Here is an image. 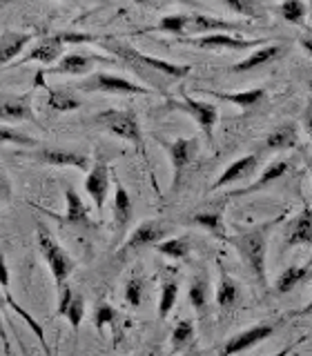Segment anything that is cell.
<instances>
[{"label":"cell","mask_w":312,"mask_h":356,"mask_svg":"<svg viewBox=\"0 0 312 356\" xmlns=\"http://www.w3.org/2000/svg\"><path fill=\"white\" fill-rule=\"evenodd\" d=\"M281 220H283V216H279L276 220H267L259 227H252L248 232L239 234V236L228 238V243L234 245V250L239 252V256L245 261V265L250 267L252 274L256 276V281H259L263 287H267L265 254H267V241H270V229H274Z\"/></svg>","instance_id":"6da1fadb"},{"label":"cell","mask_w":312,"mask_h":356,"mask_svg":"<svg viewBox=\"0 0 312 356\" xmlns=\"http://www.w3.org/2000/svg\"><path fill=\"white\" fill-rule=\"evenodd\" d=\"M98 44H103V47H107L109 51H114L118 58L130 63L132 67H136L139 74H143V70H148V72L170 76V78H185L189 72H192V67L189 65H176V63H167L161 58H152V56H145L139 49H134V47H130V44H123V42L98 40Z\"/></svg>","instance_id":"7a4b0ae2"},{"label":"cell","mask_w":312,"mask_h":356,"mask_svg":"<svg viewBox=\"0 0 312 356\" xmlns=\"http://www.w3.org/2000/svg\"><path fill=\"white\" fill-rule=\"evenodd\" d=\"M94 120H96V125L103 127L105 131L132 143L134 147H136V152L141 154L143 161L148 159V156H145L143 129H141L136 111H132V109H105V111H100V114H96Z\"/></svg>","instance_id":"3957f363"},{"label":"cell","mask_w":312,"mask_h":356,"mask_svg":"<svg viewBox=\"0 0 312 356\" xmlns=\"http://www.w3.org/2000/svg\"><path fill=\"white\" fill-rule=\"evenodd\" d=\"M98 36L92 33H76V31H61V33H52V36H42L40 42H36L33 47L22 56L16 65H25V63H42L45 67L54 65L61 58L65 44H83V42H98Z\"/></svg>","instance_id":"277c9868"},{"label":"cell","mask_w":312,"mask_h":356,"mask_svg":"<svg viewBox=\"0 0 312 356\" xmlns=\"http://www.w3.org/2000/svg\"><path fill=\"white\" fill-rule=\"evenodd\" d=\"M36 238H38V248H40L42 259H45V263H47L49 272L54 276V283H56V287L61 289L67 283L70 274L74 272L72 256L61 248L58 241H56L49 234V229L42 227L40 222H38V227H36Z\"/></svg>","instance_id":"5b68a950"},{"label":"cell","mask_w":312,"mask_h":356,"mask_svg":"<svg viewBox=\"0 0 312 356\" xmlns=\"http://www.w3.org/2000/svg\"><path fill=\"white\" fill-rule=\"evenodd\" d=\"M76 89H81V92L116 94V96H150V94H154V89H150V87H143L134 81H127V78H123V76L105 74V72L89 74L87 78H83V81L76 85Z\"/></svg>","instance_id":"8992f818"},{"label":"cell","mask_w":312,"mask_h":356,"mask_svg":"<svg viewBox=\"0 0 312 356\" xmlns=\"http://www.w3.org/2000/svg\"><path fill=\"white\" fill-rule=\"evenodd\" d=\"M185 44H194L201 49H230V51H252L256 47L267 42V38H241L232 36L228 31H217V33H203L196 38H178Z\"/></svg>","instance_id":"52a82bcc"},{"label":"cell","mask_w":312,"mask_h":356,"mask_svg":"<svg viewBox=\"0 0 312 356\" xmlns=\"http://www.w3.org/2000/svg\"><path fill=\"white\" fill-rule=\"evenodd\" d=\"M167 105L172 109H178V111H185L194 118L196 125L203 129L208 143H212V136H214V125L219 120V107L212 105V103H205V100H196V98H181V100H174L170 98L167 100Z\"/></svg>","instance_id":"ba28073f"},{"label":"cell","mask_w":312,"mask_h":356,"mask_svg":"<svg viewBox=\"0 0 312 356\" xmlns=\"http://www.w3.org/2000/svg\"><path fill=\"white\" fill-rule=\"evenodd\" d=\"M165 234H167V225L163 220H156V218L143 220L141 225L130 234L127 241L118 248V259H127L132 252H139L143 248H154L156 243L165 238Z\"/></svg>","instance_id":"9c48e42d"},{"label":"cell","mask_w":312,"mask_h":356,"mask_svg":"<svg viewBox=\"0 0 312 356\" xmlns=\"http://www.w3.org/2000/svg\"><path fill=\"white\" fill-rule=\"evenodd\" d=\"M167 156H170L172 170H174V183L172 192H178V187L183 183V176L189 170V165L194 163L198 154V140L196 138H174L172 143H163Z\"/></svg>","instance_id":"30bf717a"},{"label":"cell","mask_w":312,"mask_h":356,"mask_svg":"<svg viewBox=\"0 0 312 356\" xmlns=\"http://www.w3.org/2000/svg\"><path fill=\"white\" fill-rule=\"evenodd\" d=\"M96 63H114V60L105 58V56H98V54L72 51V54H65L58 63L49 65L47 70H42V72L45 74H65V76H87L94 70Z\"/></svg>","instance_id":"8fae6325"},{"label":"cell","mask_w":312,"mask_h":356,"mask_svg":"<svg viewBox=\"0 0 312 356\" xmlns=\"http://www.w3.org/2000/svg\"><path fill=\"white\" fill-rule=\"evenodd\" d=\"M85 192L92 198V203L96 205L98 211L105 207L107 192H109V163L103 154L94 161V167L89 170L85 178Z\"/></svg>","instance_id":"7c38bea8"},{"label":"cell","mask_w":312,"mask_h":356,"mask_svg":"<svg viewBox=\"0 0 312 356\" xmlns=\"http://www.w3.org/2000/svg\"><path fill=\"white\" fill-rule=\"evenodd\" d=\"M274 325L272 323H259V325H254V327H248V330H243L239 334H234L232 339H228V343L223 345V354L230 356V354H239V352H245V350H250L254 348V345H259L263 343L265 339H270L272 334H274Z\"/></svg>","instance_id":"4fadbf2b"},{"label":"cell","mask_w":312,"mask_h":356,"mask_svg":"<svg viewBox=\"0 0 312 356\" xmlns=\"http://www.w3.org/2000/svg\"><path fill=\"white\" fill-rule=\"evenodd\" d=\"M0 287L5 289L7 305H9L11 309H14L22 321L27 323L29 330H31L33 334H36V339L40 341V345L45 348V352L52 354V352H49V348H47V337H45L42 325H40V323L29 314V312H27L25 307H20V305H18V303H16V298H14V294H11V289H9V267H7V261H5V254H3V252H0Z\"/></svg>","instance_id":"5bb4252c"},{"label":"cell","mask_w":312,"mask_h":356,"mask_svg":"<svg viewBox=\"0 0 312 356\" xmlns=\"http://www.w3.org/2000/svg\"><path fill=\"white\" fill-rule=\"evenodd\" d=\"M33 161L54 165V167H74V170L85 172L89 167V159L85 154H78L72 149H61V147H40L29 154Z\"/></svg>","instance_id":"9a60e30c"},{"label":"cell","mask_w":312,"mask_h":356,"mask_svg":"<svg viewBox=\"0 0 312 356\" xmlns=\"http://www.w3.org/2000/svg\"><path fill=\"white\" fill-rule=\"evenodd\" d=\"M42 87L47 92V107H52L54 111H61V114H67V111H76L78 107L83 105V100L78 98L72 89H65V87H52L45 83V72L40 70L33 78V89Z\"/></svg>","instance_id":"2e32d148"},{"label":"cell","mask_w":312,"mask_h":356,"mask_svg":"<svg viewBox=\"0 0 312 356\" xmlns=\"http://www.w3.org/2000/svg\"><path fill=\"white\" fill-rule=\"evenodd\" d=\"M259 170V159H256L254 154L250 156H241L239 161H234L226 172H221V176L217 178L214 183H212V192H217V189L226 187V185H232V183H239V181H248V178L254 176V172Z\"/></svg>","instance_id":"e0dca14e"},{"label":"cell","mask_w":312,"mask_h":356,"mask_svg":"<svg viewBox=\"0 0 312 356\" xmlns=\"http://www.w3.org/2000/svg\"><path fill=\"white\" fill-rule=\"evenodd\" d=\"M286 54V47L283 44H261V47H256V49H252L248 56H245L243 60H239V63H234L232 67H230V72L232 74H243V72H252V70H256V67H263V65H267V63H272V60H276V58H281V56Z\"/></svg>","instance_id":"ac0fdd59"},{"label":"cell","mask_w":312,"mask_h":356,"mask_svg":"<svg viewBox=\"0 0 312 356\" xmlns=\"http://www.w3.org/2000/svg\"><path fill=\"white\" fill-rule=\"evenodd\" d=\"M288 248H299V245H312V207H304L299 214L290 220L283 232Z\"/></svg>","instance_id":"d6986e66"},{"label":"cell","mask_w":312,"mask_h":356,"mask_svg":"<svg viewBox=\"0 0 312 356\" xmlns=\"http://www.w3.org/2000/svg\"><path fill=\"white\" fill-rule=\"evenodd\" d=\"M0 120L5 122H20V120H29L33 122L31 109V92L25 96H11V98H0Z\"/></svg>","instance_id":"ffe728a7"},{"label":"cell","mask_w":312,"mask_h":356,"mask_svg":"<svg viewBox=\"0 0 312 356\" xmlns=\"http://www.w3.org/2000/svg\"><path fill=\"white\" fill-rule=\"evenodd\" d=\"M217 31L234 33V31H241V25H237V22H228V20L217 18V16L189 14L185 33H198V36H203V33H217Z\"/></svg>","instance_id":"44dd1931"},{"label":"cell","mask_w":312,"mask_h":356,"mask_svg":"<svg viewBox=\"0 0 312 356\" xmlns=\"http://www.w3.org/2000/svg\"><path fill=\"white\" fill-rule=\"evenodd\" d=\"M203 92L219 98V100H226V103L237 105L243 111H250L254 107H259L263 103V98H265V89L263 87L245 89V92H217V89H203Z\"/></svg>","instance_id":"7402d4cb"},{"label":"cell","mask_w":312,"mask_h":356,"mask_svg":"<svg viewBox=\"0 0 312 356\" xmlns=\"http://www.w3.org/2000/svg\"><path fill=\"white\" fill-rule=\"evenodd\" d=\"M297 143H299V127L292 120H286L265 136V149L267 152H286V149L297 147Z\"/></svg>","instance_id":"603a6c76"},{"label":"cell","mask_w":312,"mask_h":356,"mask_svg":"<svg viewBox=\"0 0 312 356\" xmlns=\"http://www.w3.org/2000/svg\"><path fill=\"white\" fill-rule=\"evenodd\" d=\"M111 211H114L116 238H120L123 234L127 232L130 222L134 218V203H132V198L127 194V189L123 187L118 181H116V196H114V207H111Z\"/></svg>","instance_id":"cb8c5ba5"},{"label":"cell","mask_w":312,"mask_h":356,"mask_svg":"<svg viewBox=\"0 0 312 356\" xmlns=\"http://www.w3.org/2000/svg\"><path fill=\"white\" fill-rule=\"evenodd\" d=\"M65 200H67V209H65L63 222H67V225H78V227L92 225V220H89V209L83 203V198L76 194L74 187L65 189Z\"/></svg>","instance_id":"d4e9b609"},{"label":"cell","mask_w":312,"mask_h":356,"mask_svg":"<svg viewBox=\"0 0 312 356\" xmlns=\"http://www.w3.org/2000/svg\"><path fill=\"white\" fill-rule=\"evenodd\" d=\"M223 205H226V203H223V200H221L219 205L210 207V209L194 211L192 222H194V225L205 227V229L212 234V236L228 241V236H226V222H223Z\"/></svg>","instance_id":"484cf974"},{"label":"cell","mask_w":312,"mask_h":356,"mask_svg":"<svg viewBox=\"0 0 312 356\" xmlns=\"http://www.w3.org/2000/svg\"><path fill=\"white\" fill-rule=\"evenodd\" d=\"M31 31H5L0 36V65H7L31 42Z\"/></svg>","instance_id":"4316f807"},{"label":"cell","mask_w":312,"mask_h":356,"mask_svg":"<svg viewBox=\"0 0 312 356\" xmlns=\"http://www.w3.org/2000/svg\"><path fill=\"white\" fill-rule=\"evenodd\" d=\"M288 161H274V163H270L263 170V174L259 176V181H254L252 185H248V187H241V189H237V192H230L228 194V198H234V196H243V194H252V192H259V189H263V187H267V185H272V183H276L279 178H283L286 176V172H288Z\"/></svg>","instance_id":"83f0119b"},{"label":"cell","mask_w":312,"mask_h":356,"mask_svg":"<svg viewBox=\"0 0 312 356\" xmlns=\"http://www.w3.org/2000/svg\"><path fill=\"white\" fill-rule=\"evenodd\" d=\"M308 272H310V265H290V267H286V270L276 278V285H274L276 292L279 294L292 292L297 285L304 283V278L308 276Z\"/></svg>","instance_id":"f1b7e54d"},{"label":"cell","mask_w":312,"mask_h":356,"mask_svg":"<svg viewBox=\"0 0 312 356\" xmlns=\"http://www.w3.org/2000/svg\"><path fill=\"white\" fill-rule=\"evenodd\" d=\"M239 296H241V292H239L237 281H232L230 276L223 274L219 285H217V305L221 309H232L239 303Z\"/></svg>","instance_id":"f546056e"},{"label":"cell","mask_w":312,"mask_h":356,"mask_svg":"<svg viewBox=\"0 0 312 356\" xmlns=\"http://www.w3.org/2000/svg\"><path fill=\"white\" fill-rule=\"evenodd\" d=\"M221 3L243 18H252V20L267 18V11L263 9V5L259 3V0H221Z\"/></svg>","instance_id":"4dcf8cb0"},{"label":"cell","mask_w":312,"mask_h":356,"mask_svg":"<svg viewBox=\"0 0 312 356\" xmlns=\"http://www.w3.org/2000/svg\"><path fill=\"white\" fill-rule=\"evenodd\" d=\"M276 11L286 22H290V25H304V20L308 16V7L304 0H283V3L276 7Z\"/></svg>","instance_id":"1f68e13d"},{"label":"cell","mask_w":312,"mask_h":356,"mask_svg":"<svg viewBox=\"0 0 312 356\" xmlns=\"http://www.w3.org/2000/svg\"><path fill=\"white\" fill-rule=\"evenodd\" d=\"M154 250L163 256H170V259H185V256H189V241L185 236L165 238L156 243Z\"/></svg>","instance_id":"d6a6232c"},{"label":"cell","mask_w":312,"mask_h":356,"mask_svg":"<svg viewBox=\"0 0 312 356\" xmlns=\"http://www.w3.org/2000/svg\"><path fill=\"white\" fill-rule=\"evenodd\" d=\"M178 298V281L176 278H165L161 285V298H159V316L167 318L174 309V303Z\"/></svg>","instance_id":"836d02e7"},{"label":"cell","mask_w":312,"mask_h":356,"mask_svg":"<svg viewBox=\"0 0 312 356\" xmlns=\"http://www.w3.org/2000/svg\"><path fill=\"white\" fill-rule=\"evenodd\" d=\"M187 298H189V303H192V307L196 309V314L203 316L208 312V285L201 276H196L192 285H189Z\"/></svg>","instance_id":"e575fe53"},{"label":"cell","mask_w":312,"mask_h":356,"mask_svg":"<svg viewBox=\"0 0 312 356\" xmlns=\"http://www.w3.org/2000/svg\"><path fill=\"white\" fill-rule=\"evenodd\" d=\"M194 341V323L192 321H178L172 332V348L174 352L189 348Z\"/></svg>","instance_id":"d590c367"},{"label":"cell","mask_w":312,"mask_h":356,"mask_svg":"<svg viewBox=\"0 0 312 356\" xmlns=\"http://www.w3.org/2000/svg\"><path fill=\"white\" fill-rule=\"evenodd\" d=\"M187 18H189V14H172V16H165V18H161L159 25L154 27V31L174 33V36H185Z\"/></svg>","instance_id":"8d00e7d4"},{"label":"cell","mask_w":312,"mask_h":356,"mask_svg":"<svg viewBox=\"0 0 312 356\" xmlns=\"http://www.w3.org/2000/svg\"><path fill=\"white\" fill-rule=\"evenodd\" d=\"M0 145H20V147H33V145H38V140L27 136V134L18 131V129L0 125Z\"/></svg>","instance_id":"74e56055"},{"label":"cell","mask_w":312,"mask_h":356,"mask_svg":"<svg viewBox=\"0 0 312 356\" xmlns=\"http://www.w3.org/2000/svg\"><path fill=\"white\" fill-rule=\"evenodd\" d=\"M116 309L111 307L107 300H100V303L96 305V309H94V327L98 330V332H103L107 325H114L116 323Z\"/></svg>","instance_id":"f35d334b"},{"label":"cell","mask_w":312,"mask_h":356,"mask_svg":"<svg viewBox=\"0 0 312 356\" xmlns=\"http://www.w3.org/2000/svg\"><path fill=\"white\" fill-rule=\"evenodd\" d=\"M143 292H145L143 278L141 276H132L130 281H127V285H125V300H127V305H132L134 309L141 307Z\"/></svg>","instance_id":"ab89813d"},{"label":"cell","mask_w":312,"mask_h":356,"mask_svg":"<svg viewBox=\"0 0 312 356\" xmlns=\"http://www.w3.org/2000/svg\"><path fill=\"white\" fill-rule=\"evenodd\" d=\"M65 316H67V321H70L72 330L81 327L83 316H85V300H83V296H74L72 298V303H70V307H67Z\"/></svg>","instance_id":"60d3db41"},{"label":"cell","mask_w":312,"mask_h":356,"mask_svg":"<svg viewBox=\"0 0 312 356\" xmlns=\"http://www.w3.org/2000/svg\"><path fill=\"white\" fill-rule=\"evenodd\" d=\"M72 298H74L72 287L65 283V285L58 289V307H56V312H58V314H63V316H65V312H67V307H70Z\"/></svg>","instance_id":"b9f144b4"},{"label":"cell","mask_w":312,"mask_h":356,"mask_svg":"<svg viewBox=\"0 0 312 356\" xmlns=\"http://www.w3.org/2000/svg\"><path fill=\"white\" fill-rule=\"evenodd\" d=\"M11 192H14V189H11V181H9V176L5 174L3 167H0V205L7 203V200L11 198Z\"/></svg>","instance_id":"7bdbcfd3"},{"label":"cell","mask_w":312,"mask_h":356,"mask_svg":"<svg viewBox=\"0 0 312 356\" xmlns=\"http://www.w3.org/2000/svg\"><path fill=\"white\" fill-rule=\"evenodd\" d=\"M7 305V298L0 296V339H3L5 350L9 352V339H7V330H5V321H3V307Z\"/></svg>","instance_id":"ee69618b"},{"label":"cell","mask_w":312,"mask_h":356,"mask_svg":"<svg viewBox=\"0 0 312 356\" xmlns=\"http://www.w3.org/2000/svg\"><path fill=\"white\" fill-rule=\"evenodd\" d=\"M304 127H306V131L310 134V138H312V100H310L306 111H304Z\"/></svg>","instance_id":"f6af8a7d"},{"label":"cell","mask_w":312,"mask_h":356,"mask_svg":"<svg viewBox=\"0 0 312 356\" xmlns=\"http://www.w3.org/2000/svg\"><path fill=\"white\" fill-rule=\"evenodd\" d=\"M299 44L312 56V36H301V38H299Z\"/></svg>","instance_id":"bcb514c9"},{"label":"cell","mask_w":312,"mask_h":356,"mask_svg":"<svg viewBox=\"0 0 312 356\" xmlns=\"http://www.w3.org/2000/svg\"><path fill=\"white\" fill-rule=\"evenodd\" d=\"M301 314H312V300H310V303L304 309H301Z\"/></svg>","instance_id":"7dc6e473"},{"label":"cell","mask_w":312,"mask_h":356,"mask_svg":"<svg viewBox=\"0 0 312 356\" xmlns=\"http://www.w3.org/2000/svg\"><path fill=\"white\" fill-rule=\"evenodd\" d=\"M136 5H148V3H154V0H134Z\"/></svg>","instance_id":"c3c4849f"},{"label":"cell","mask_w":312,"mask_h":356,"mask_svg":"<svg viewBox=\"0 0 312 356\" xmlns=\"http://www.w3.org/2000/svg\"><path fill=\"white\" fill-rule=\"evenodd\" d=\"M308 87H310V92H312V76H310V81H308Z\"/></svg>","instance_id":"681fc988"},{"label":"cell","mask_w":312,"mask_h":356,"mask_svg":"<svg viewBox=\"0 0 312 356\" xmlns=\"http://www.w3.org/2000/svg\"><path fill=\"white\" fill-rule=\"evenodd\" d=\"M310 3H312V0H310Z\"/></svg>","instance_id":"f907efd6"}]
</instances>
